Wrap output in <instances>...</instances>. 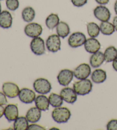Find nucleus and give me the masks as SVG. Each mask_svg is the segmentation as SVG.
Returning a JSON list of instances; mask_svg holds the SVG:
<instances>
[{"label":"nucleus","mask_w":117,"mask_h":130,"mask_svg":"<svg viewBox=\"0 0 117 130\" xmlns=\"http://www.w3.org/2000/svg\"><path fill=\"white\" fill-rule=\"evenodd\" d=\"M33 88L36 92L42 95H45L50 92L52 87L49 80L44 78H38L34 82Z\"/></svg>","instance_id":"7ed1b4c3"},{"label":"nucleus","mask_w":117,"mask_h":130,"mask_svg":"<svg viewBox=\"0 0 117 130\" xmlns=\"http://www.w3.org/2000/svg\"><path fill=\"white\" fill-rule=\"evenodd\" d=\"M60 95L63 100L69 104H73L77 100V94L74 89L70 87H65L60 92Z\"/></svg>","instance_id":"ddd939ff"},{"label":"nucleus","mask_w":117,"mask_h":130,"mask_svg":"<svg viewBox=\"0 0 117 130\" xmlns=\"http://www.w3.org/2000/svg\"><path fill=\"white\" fill-rule=\"evenodd\" d=\"M60 22V18L58 15L57 14H55V13H51L47 17L45 24L47 28L49 29L52 30L57 27Z\"/></svg>","instance_id":"5701e85b"},{"label":"nucleus","mask_w":117,"mask_h":130,"mask_svg":"<svg viewBox=\"0 0 117 130\" xmlns=\"http://www.w3.org/2000/svg\"><path fill=\"white\" fill-rule=\"evenodd\" d=\"M95 1L96 2V3L100 4V5H106L109 3L110 0H95Z\"/></svg>","instance_id":"72a5a7b5"},{"label":"nucleus","mask_w":117,"mask_h":130,"mask_svg":"<svg viewBox=\"0 0 117 130\" xmlns=\"http://www.w3.org/2000/svg\"><path fill=\"white\" fill-rule=\"evenodd\" d=\"M28 120L26 117L21 116L18 117L16 119L14 120V129L15 130H26L28 129L29 123Z\"/></svg>","instance_id":"b1692460"},{"label":"nucleus","mask_w":117,"mask_h":130,"mask_svg":"<svg viewBox=\"0 0 117 130\" xmlns=\"http://www.w3.org/2000/svg\"><path fill=\"white\" fill-rule=\"evenodd\" d=\"M56 32L57 35L62 39H65L70 34V29L66 22L60 21L56 27Z\"/></svg>","instance_id":"412c9836"},{"label":"nucleus","mask_w":117,"mask_h":130,"mask_svg":"<svg viewBox=\"0 0 117 130\" xmlns=\"http://www.w3.org/2000/svg\"><path fill=\"white\" fill-rule=\"evenodd\" d=\"M26 118L28 122L31 123L38 122L41 118V111L37 107H32L27 111Z\"/></svg>","instance_id":"f3484780"},{"label":"nucleus","mask_w":117,"mask_h":130,"mask_svg":"<svg viewBox=\"0 0 117 130\" xmlns=\"http://www.w3.org/2000/svg\"><path fill=\"white\" fill-rule=\"evenodd\" d=\"M93 13L96 19L101 22L108 21L111 17V13L109 9L105 6L99 5L94 9Z\"/></svg>","instance_id":"9d476101"},{"label":"nucleus","mask_w":117,"mask_h":130,"mask_svg":"<svg viewBox=\"0 0 117 130\" xmlns=\"http://www.w3.org/2000/svg\"><path fill=\"white\" fill-rule=\"evenodd\" d=\"M46 46L49 51L53 53L57 52L61 49V46L60 37L55 34L49 36L46 41Z\"/></svg>","instance_id":"0eeeda50"},{"label":"nucleus","mask_w":117,"mask_h":130,"mask_svg":"<svg viewBox=\"0 0 117 130\" xmlns=\"http://www.w3.org/2000/svg\"><path fill=\"white\" fill-rule=\"evenodd\" d=\"M3 91L9 98H15L19 95L20 89L16 84L12 82L4 83L3 85Z\"/></svg>","instance_id":"1a4fd4ad"},{"label":"nucleus","mask_w":117,"mask_h":130,"mask_svg":"<svg viewBox=\"0 0 117 130\" xmlns=\"http://www.w3.org/2000/svg\"><path fill=\"white\" fill-rule=\"evenodd\" d=\"M86 40V37L85 34L80 32H76L69 36L68 44L71 48H76L84 45Z\"/></svg>","instance_id":"423d86ee"},{"label":"nucleus","mask_w":117,"mask_h":130,"mask_svg":"<svg viewBox=\"0 0 117 130\" xmlns=\"http://www.w3.org/2000/svg\"><path fill=\"white\" fill-rule=\"evenodd\" d=\"M87 30L89 36L93 38L98 37L101 32L100 26L94 22H89L87 24Z\"/></svg>","instance_id":"bb28decb"},{"label":"nucleus","mask_w":117,"mask_h":130,"mask_svg":"<svg viewBox=\"0 0 117 130\" xmlns=\"http://www.w3.org/2000/svg\"><path fill=\"white\" fill-rule=\"evenodd\" d=\"M112 67L114 70L117 72V57L112 61Z\"/></svg>","instance_id":"e433bc0d"},{"label":"nucleus","mask_w":117,"mask_h":130,"mask_svg":"<svg viewBox=\"0 0 117 130\" xmlns=\"http://www.w3.org/2000/svg\"><path fill=\"white\" fill-rule=\"evenodd\" d=\"M1 12V3H0V13Z\"/></svg>","instance_id":"58836bf2"},{"label":"nucleus","mask_w":117,"mask_h":130,"mask_svg":"<svg viewBox=\"0 0 117 130\" xmlns=\"http://www.w3.org/2000/svg\"><path fill=\"white\" fill-rule=\"evenodd\" d=\"M35 107L40 109L41 111H48L50 106V103L49 101V98L45 95H38L35 98L34 100Z\"/></svg>","instance_id":"a211bd4d"},{"label":"nucleus","mask_w":117,"mask_h":130,"mask_svg":"<svg viewBox=\"0 0 117 130\" xmlns=\"http://www.w3.org/2000/svg\"><path fill=\"white\" fill-rule=\"evenodd\" d=\"M49 101L50 103V105L54 108L61 107L63 104V102H64V100L61 95L54 93H51L49 95Z\"/></svg>","instance_id":"cd10ccee"},{"label":"nucleus","mask_w":117,"mask_h":130,"mask_svg":"<svg viewBox=\"0 0 117 130\" xmlns=\"http://www.w3.org/2000/svg\"><path fill=\"white\" fill-rule=\"evenodd\" d=\"M30 46L31 51L35 55H42L45 53V44L41 37L33 38L30 42Z\"/></svg>","instance_id":"39448f33"},{"label":"nucleus","mask_w":117,"mask_h":130,"mask_svg":"<svg viewBox=\"0 0 117 130\" xmlns=\"http://www.w3.org/2000/svg\"><path fill=\"white\" fill-rule=\"evenodd\" d=\"M4 115L9 122L14 121L18 117V108L17 105L13 104L7 105L5 108Z\"/></svg>","instance_id":"4468645a"},{"label":"nucleus","mask_w":117,"mask_h":130,"mask_svg":"<svg viewBox=\"0 0 117 130\" xmlns=\"http://www.w3.org/2000/svg\"><path fill=\"white\" fill-rule=\"evenodd\" d=\"M114 8L115 13V14L117 15V0H116V1L115 2Z\"/></svg>","instance_id":"4c0bfd02"},{"label":"nucleus","mask_w":117,"mask_h":130,"mask_svg":"<svg viewBox=\"0 0 117 130\" xmlns=\"http://www.w3.org/2000/svg\"><path fill=\"white\" fill-rule=\"evenodd\" d=\"M28 129L29 130H45L46 129V128H44V127L41 126V125L34 124V123H33V124L29 125Z\"/></svg>","instance_id":"2f4dec72"},{"label":"nucleus","mask_w":117,"mask_h":130,"mask_svg":"<svg viewBox=\"0 0 117 130\" xmlns=\"http://www.w3.org/2000/svg\"><path fill=\"white\" fill-rule=\"evenodd\" d=\"M93 84L89 79L80 80L73 84V89L78 95L85 96L91 92Z\"/></svg>","instance_id":"f03ea898"},{"label":"nucleus","mask_w":117,"mask_h":130,"mask_svg":"<svg viewBox=\"0 0 117 130\" xmlns=\"http://www.w3.org/2000/svg\"><path fill=\"white\" fill-rule=\"evenodd\" d=\"M18 98L20 101L23 103L30 104L35 100L36 95L34 92L31 89L24 88L20 90Z\"/></svg>","instance_id":"f8f14e48"},{"label":"nucleus","mask_w":117,"mask_h":130,"mask_svg":"<svg viewBox=\"0 0 117 130\" xmlns=\"http://www.w3.org/2000/svg\"><path fill=\"white\" fill-rule=\"evenodd\" d=\"M4 112H5V108L3 106L0 105V118L3 117L4 115Z\"/></svg>","instance_id":"c9c22d12"},{"label":"nucleus","mask_w":117,"mask_h":130,"mask_svg":"<svg viewBox=\"0 0 117 130\" xmlns=\"http://www.w3.org/2000/svg\"><path fill=\"white\" fill-rule=\"evenodd\" d=\"M88 0H71V3L76 7H82L86 5Z\"/></svg>","instance_id":"7c9ffc66"},{"label":"nucleus","mask_w":117,"mask_h":130,"mask_svg":"<svg viewBox=\"0 0 117 130\" xmlns=\"http://www.w3.org/2000/svg\"><path fill=\"white\" fill-rule=\"evenodd\" d=\"M13 24V17L8 10H4L0 13V26L4 29L11 28Z\"/></svg>","instance_id":"dca6fc26"},{"label":"nucleus","mask_w":117,"mask_h":130,"mask_svg":"<svg viewBox=\"0 0 117 130\" xmlns=\"http://www.w3.org/2000/svg\"><path fill=\"white\" fill-rule=\"evenodd\" d=\"M0 1H2V0H0Z\"/></svg>","instance_id":"ea45409f"},{"label":"nucleus","mask_w":117,"mask_h":130,"mask_svg":"<svg viewBox=\"0 0 117 130\" xmlns=\"http://www.w3.org/2000/svg\"><path fill=\"white\" fill-rule=\"evenodd\" d=\"M85 49L87 52L91 54L96 52L101 49V43L95 38L90 37L86 39L84 44Z\"/></svg>","instance_id":"2eb2a0df"},{"label":"nucleus","mask_w":117,"mask_h":130,"mask_svg":"<svg viewBox=\"0 0 117 130\" xmlns=\"http://www.w3.org/2000/svg\"><path fill=\"white\" fill-rule=\"evenodd\" d=\"M91 68L89 64L82 63L75 68L73 73L74 76L78 80L87 79L91 74Z\"/></svg>","instance_id":"6e6552de"},{"label":"nucleus","mask_w":117,"mask_h":130,"mask_svg":"<svg viewBox=\"0 0 117 130\" xmlns=\"http://www.w3.org/2000/svg\"><path fill=\"white\" fill-rule=\"evenodd\" d=\"M100 28L101 32L106 36L111 35L115 31L113 24L109 21L101 22Z\"/></svg>","instance_id":"a878e982"},{"label":"nucleus","mask_w":117,"mask_h":130,"mask_svg":"<svg viewBox=\"0 0 117 130\" xmlns=\"http://www.w3.org/2000/svg\"><path fill=\"white\" fill-rule=\"evenodd\" d=\"M35 17V12L30 6L25 8L22 11V18L25 22H31Z\"/></svg>","instance_id":"4be33fe9"},{"label":"nucleus","mask_w":117,"mask_h":130,"mask_svg":"<svg viewBox=\"0 0 117 130\" xmlns=\"http://www.w3.org/2000/svg\"><path fill=\"white\" fill-rule=\"evenodd\" d=\"M51 116L54 122L57 123H65L71 117V112L66 107H57L53 109Z\"/></svg>","instance_id":"f257e3e1"},{"label":"nucleus","mask_w":117,"mask_h":130,"mask_svg":"<svg viewBox=\"0 0 117 130\" xmlns=\"http://www.w3.org/2000/svg\"><path fill=\"white\" fill-rule=\"evenodd\" d=\"M8 103L7 99H6V96L4 94V92H0V105L1 106H4L6 105Z\"/></svg>","instance_id":"473e14b6"},{"label":"nucleus","mask_w":117,"mask_h":130,"mask_svg":"<svg viewBox=\"0 0 117 130\" xmlns=\"http://www.w3.org/2000/svg\"><path fill=\"white\" fill-rule=\"evenodd\" d=\"M106 128L107 130H117V120H110L106 125Z\"/></svg>","instance_id":"c756f323"},{"label":"nucleus","mask_w":117,"mask_h":130,"mask_svg":"<svg viewBox=\"0 0 117 130\" xmlns=\"http://www.w3.org/2000/svg\"><path fill=\"white\" fill-rule=\"evenodd\" d=\"M105 61L104 53L100 51L93 53L90 58V64L93 68H98Z\"/></svg>","instance_id":"6ab92c4d"},{"label":"nucleus","mask_w":117,"mask_h":130,"mask_svg":"<svg viewBox=\"0 0 117 130\" xmlns=\"http://www.w3.org/2000/svg\"><path fill=\"white\" fill-rule=\"evenodd\" d=\"M104 56L106 62H112L117 57V49L114 46L107 47L105 51Z\"/></svg>","instance_id":"393cba45"},{"label":"nucleus","mask_w":117,"mask_h":130,"mask_svg":"<svg viewBox=\"0 0 117 130\" xmlns=\"http://www.w3.org/2000/svg\"><path fill=\"white\" fill-rule=\"evenodd\" d=\"M6 5L9 10L15 11L19 8V3L18 0H6Z\"/></svg>","instance_id":"c85d7f7f"},{"label":"nucleus","mask_w":117,"mask_h":130,"mask_svg":"<svg viewBox=\"0 0 117 130\" xmlns=\"http://www.w3.org/2000/svg\"><path fill=\"white\" fill-rule=\"evenodd\" d=\"M73 72L70 69H65L61 71L57 76L59 84L62 86H67L71 82L74 77Z\"/></svg>","instance_id":"9b49d317"},{"label":"nucleus","mask_w":117,"mask_h":130,"mask_svg":"<svg viewBox=\"0 0 117 130\" xmlns=\"http://www.w3.org/2000/svg\"><path fill=\"white\" fill-rule=\"evenodd\" d=\"M43 29L41 25L36 22H29L24 28L25 35L29 37L35 38L40 37L42 33Z\"/></svg>","instance_id":"20e7f679"},{"label":"nucleus","mask_w":117,"mask_h":130,"mask_svg":"<svg viewBox=\"0 0 117 130\" xmlns=\"http://www.w3.org/2000/svg\"><path fill=\"white\" fill-rule=\"evenodd\" d=\"M112 24L114 26L115 30L117 32V15L114 17L113 20H112Z\"/></svg>","instance_id":"f704fd0d"},{"label":"nucleus","mask_w":117,"mask_h":130,"mask_svg":"<svg viewBox=\"0 0 117 130\" xmlns=\"http://www.w3.org/2000/svg\"><path fill=\"white\" fill-rule=\"evenodd\" d=\"M91 78L92 82L96 84L102 83L107 79V74L102 69H96L92 73Z\"/></svg>","instance_id":"aec40b11"}]
</instances>
